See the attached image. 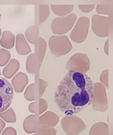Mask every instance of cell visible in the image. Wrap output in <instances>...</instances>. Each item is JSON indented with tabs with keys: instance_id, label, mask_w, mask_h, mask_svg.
I'll return each instance as SVG.
<instances>
[{
	"instance_id": "6da1fadb",
	"label": "cell",
	"mask_w": 113,
	"mask_h": 135,
	"mask_svg": "<svg viewBox=\"0 0 113 135\" xmlns=\"http://www.w3.org/2000/svg\"><path fill=\"white\" fill-rule=\"evenodd\" d=\"M93 93V83L88 75L68 72L56 90L54 101L62 113L73 115L90 105Z\"/></svg>"
},
{
	"instance_id": "7a4b0ae2",
	"label": "cell",
	"mask_w": 113,
	"mask_h": 135,
	"mask_svg": "<svg viewBox=\"0 0 113 135\" xmlns=\"http://www.w3.org/2000/svg\"><path fill=\"white\" fill-rule=\"evenodd\" d=\"M49 47L51 53L56 57L64 56L70 52L73 46L66 35H53L49 40Z\"/></svg>"
},
{
	"instance_id": "3957f363",
	"label": "cell",
	"mask_w": 113,
	"mask_h": 135,
	"mask_svg": "<svg viewBox=\"0 0 113 135\" xmlns=\"http://www.w3.org/2000/svg\"><path fill=\"white\" fill-rule=\"evenodd\" d=\"M90 68V61L85 54L77 53L71 56L67 62L66 69L68 72L86 74Z\"/></svg>"
},
{
	"instance_id": "277c9868",
	"label": "cell",
	"mask_w": 113,
	"mask_h": 135,
	"mask_svg": "<svg viewBox=\"0 0 113 135\" xmlns=\"http://www.w3.org/2000/svg\"><path fill=\"white\" fill-rule=\"evenodd\" d=\"M91 104L94 111L103 113L108 109V101L106 88L101 83L98 82L93 84V97Z\"/></svg>"
},
{
	"instance_id": "5b68a950",
	"label": "cell",
	"mask_w": 113,
	"mask_h": 135,
	"mask_svg": "<svg viewBox=\"0 0 113 135\" xmlns=\"http://www.w3.org/2000/svg\"><path fill=\"white\" fill-rule=\"evenodd\" d=\"M61 126L67 135H78L86 128L84 122L75 115H67L61 120Z\"/></svg>"
},
{
	"instance_id": "8992f818",
	"label": "cell",
	"mask_w": 113,
	"mask_h": 135,
	"mask_svg": "<svg viewBox=\"0 0 113 135\" xmlns=\"http://www.w3.org/2000/svg\"><path fill=\"white\" fill-rule=\"evenodd\" d=\"M77 19V15L74 13L61 18H55L51 24L53 33L57 35H62L68 33L74 26Z\"/></svg>"
},
{
	"instance_id": "52a82bcc",
	"label": "cell",
	"mask_w": 113,
	"mask_h": 135,
	"mask_svg": "<svg viewBox=\"0 0 113 135\" xmlns=\"http://www.w3.org/2000/svg\"><path fill=\"white\" fill-rule=\"evenodd\" d=\"M89 24L88 18L85 16L80 17L70 35L71 41L77 43L84 42L88 36Z\"/></svg>"
},
{
	"instance_id": "ba28073f",
	"label": "cell",
	"mask_w": 113,
	"mask_h": 135,
	"mask_svg": "<svg viewBox=\"0 0 113 135\" xmlns=\"http://www.w3.org/2000/svg\"><path fill=\"white\" fill-rule=\"evenodd\" d=\"M13 95V89L10 83L6 79L0 77V113L10 106Z\"/></svg>"
},
{
	"instance_id": "9c48e42d",
	"label": "cell",
	"mask_w": 113,
	"mask_h": 135,
	"mask_svg": "<svg viewBox=\"0 0 113 135\" xmlns=\"http://www.w3.org/2000/svg\"><path fill=\"white\" fill-rule=\"evenodd\" d=\"M108 17L95 15L92 19V28L93 33L98 37H105L109 35Z\"/></svg>"
},
{
	"instance_id": "30bf717a",
	"label": "cell",
	"mask_w": 113,
	"mask_h": 135,
	"mask_svg": "<svg viewBox=\"0 0 113 135\" xmlns=\"http://www.w3.org/2000/svg\"><path fill=\"white\" fill-rule=\"evenodd\" d=\"M59 121V117L58 115L52 111H47L39 117V128H53L58 124Z\"/></svg>"
},
{
	"instance_id": "8fae6325",
	"label": "cell",
	"mask_w": 113,
	"mask_h": 135,
	"mask_svg": "<svg viewBox=\"0 0 113 135\" xmlns=\"http://www.w3.org/2000/svg\"><path fill=\"white\" fill-rule=\"evenodd\" d=\"M28 82L27 75L24 73L20 72L13 78L12 83L15 91L17 93H21L23 91Z\"/></svg>"
},
{
	"instance_id": "7c38bea8",
	"label": "cell",
	"mask_w": 113,
	"mask_h": 135,
	"mask_svg": "<svg viewBox=\"0 0 113 135\" xmlns=\"http://www.w3.org/2000/svg\"><path fill=\"white\" fill-rule=\"evenodd\" d=\"M15 48L17 53L21 55H27L31 52L30 46L22 34L16 35Z\"/></svg>"
},
{
	"instance_id": "4fadbf2b",
	"label": "cell",
	"mask_w": 113,
	"mask_h": 135,
	"mask_svg": "<svg viewBox=\"0 0 113 135\" xmlns=\"http://www.w3.org/2000/svg\"><path fill=\"white\" fill-rule=\"evenodd\" d=\"M20 63L18 60L11 59L7 66L2 71L3 76L6 79L12 78L19 69Z\"/></svg>"
},
{
	"instance_id": "5bb4252c",
	"label": "cell",
	"mask_w": 113,
	"mask_h": 135,
	"mask_svg": "<svg viewBox=\"0 0 113 135\" xmlns=\"http://www.w3.org/2000/svg\"><path fill=\"white\" fill-rule=\"evenodd\" d=\"M89 135H109V127L105 122H98L91 127Z\"/></svg>"
},
{
	"instance_id": "9a60e30c",
	"label": "cell",
	"mask_w": 113,
	"mask_h": 135,
	"mask_svg": "<svg viewBox=\"0 0 113 135\" xmlns=\"http://www.w3.org/2000/svg\"><path fill=\"white\" fill-rule=\"evenodd\" d=\"M15 37L14 34L9 31H5L3 32L0 40V45L6 49H12L15 45Z\"/></svg>"
},
{
	"instance_id": "2e32d148",
	"label": "cell",
	"mask_w": 113,
	"mask_h": 135,
	"mask_svg": "<svg viewBox=\"0 0 113 135\" xmlns=\"http://www.w3.org/2000/svg\"><path fill=\"white\" fill-rule=\"evenodd\" d=\"M74 5H51V8L53 12L59 16H65L73 11Z\"/></svg>"
},
{
	"instance_id": "e0dca14e",
	"label": "cell",
	"mask_w": 113,
	"mask_h": 135,
	"mask_svg": "<svg viewBox=\"0 0 113 135\" xmlns=\"http://www.w3.org/2000/svg\"><path fill=\"white\" fill-rule=\"evenodd\" d=\"M35 116L31 114L24 119L23 127L25 132L27 133H33L35 132Z\"/></svg>"
},
{
	"instance_id": "ac0fdd59",
	"label": "cell",
	"mask_w": 113,
	"mask_h": 135,
	"mask_svg": "<svg viewBox=\"0 0 113 135\" xmlns=\"http://www.w3.org/2000/svg\"><path fill=\"white\" fill-rule=\"evenodd\" d=\"M50 13L49 5H39V25L42 24L47 20Z\"/></svg>"
},
{
	"instance_id": "d6986e66",
	"label": "cell",
	"mask_w": 113,
	"mask_h": 135,
	"mask_svg": "<svg viewBox=\"0 0 113 135\" xmlns=\"http://www.w3.org/2000/svg\"><path fill=\"white\" fill-rule=\"evenodd\" d=\"M0 117L8 123H14L16 121V117L15 112L11 107L5 112L1 113Z\"/></svg>"
},
{
	"instance_id": "ffe728a7",
	"label": "cell",
	"mask_w": 113,
	"mask_h": 135,
	"mask_svg": "<svg viewBox=\"0 0 113 135\" xmlns=\"http://www.w3.org/2000/svg\"><path fill=\"white\" fill-rule=\"evenodd\" d=\"M26 69L28 73L34 74L35 71V55L32 53L30 54L27 57L26 61Z\"/></svg>"
},
{
	"instance_id": "44dd1931",
	"label": "cell",
	"mask_w": 113,
	"mask_h": 135,
	"mask_svg": "<svg viewBox=\"0 0 113 135\" xmlns=\"http://www.w3.org/2000/svg\"><path fill=\"white\" fill-rule=\"evenodd\" d=\"M25 37L28 42L34 45L36 41V32L35 26H31L28 27L25 32Z\"/></svg>"
},
{
	"instance_id": "7402d4cb",
	"label": "cell",
	"mask_w": 113,
	"mask_h": 135,
	"mask_svg": "<svg viewBox=\"0 0 113 135\" xmlns=\"http://www.w3.org/2000/svg\"><path fill=\"white\" fill-rule=\"evenodd\" d=\"M47 48V43L46 40L42 37H39V68L43 62Z\"/></svg>"
},
{
	"instance_id": "603a6c76",
	"label": "cell",
	"mask_w": 113,
	"mask_h": 135,
	"mask_svg": "<svg viewBox=\"0 0 113 135\" xmlns=\"http://www.w3.org/2000/svg\"><path fill=\"white\" fill-rule=\"evenodd\" d=\"M25 98L28 101H34L35 99V84H31L26 89L24 94Z\"/></svg>"
},
{
	"instance_id": "cb8c5ba5",
	"label": "cell",
	"mask_w": 113,
	"mask_h": 135,
	"mask_svg": "<svg viewBox=\"0 0 113 135\" xmlns=\"http://www.w3.org/2000/svg\"><path fill=\"white\" fill-rule=\"evenodd\" d=\"M11 53L9 51L4 49H0V66L6 65L11 58Z\"/></svg>"
},
{
	"instance_id": "d4e9b609",
	"label": "cell",
	"mask_w": 113,
	"mask_h": 135,
	"mask_svg": "<svg viewBox=\"0 0 113 135\" xmlns=\"http://www.w3.org/2000/svg\"><path fill=\"white\" fill-rule=\"evenodd\" d=\"M96 11L100 15H108L109 7L108 4H99L97 5Z\"/></svg>"
},
{
	"instance_id": "484cf974",
	"label": "cell",
	"mask_w": 113,
	"mask_h": 135,
	"mask_svg": "<svg viewBox=\"0 0 113 135\" xmlns=\"http://www.w3.org/2000/svg\"><path fill=\"white\" fill-rule=\"evenodd\" d=\"M100 80L105 87L108 88V70L106 69L101 73L100 76Z\"/></svg>"
},
{
	"instance_id": "4316f807",
	"label": "cell",
	"mask_w": 113,
	"mask_h": 135,
	"mask_svg": "<svg viewBox=\"0 0 113 135\" xmlns=\"http://www.w3.org/2000/svg\"><path fill=\"white\" fill-rule=\"evenodd\" d=\"M57 131L53 128H39V135H56Z\"/></svg>"
},
{
	"instance_id": "83f0119b",
	"label": "cell",
	"mask_w": 113,
	"mask_h": 135,
	"mask_svg": "<svg viewBox=\"0 0 113 135\" xmlns=\"http://www.w3.org/2000/svg\"><path fill=\"white\" fill-rule=\"evenodd\" d=\"M48 86V82L42 79H39V97H42Z\"/></svg>"
},
{
	"instance_id": "f1b7e54d",
	"label": "cell",
	"mask_w": 113,
	"mask_h": 135,
	"mask_svg": "<svg viewBox=\"0 0 113 135\" xmlns=\"http://www.w3.org/2000/svg\"><path fill=\"white\" fill-rule=\"evenodd\" d=\"M48 106V103L44 99H39V114H42L47 109Z\"/></svg>"
},
{
	"instance_id": "f546056e",
	"label": "cell",
	"mask_w": 113,
	"mask_h": 135,
	"mask_svg": "<svg viewBox=\"0 0 113 135\" xmlns=\"http://www.w3.org/2000/svg\"><path fill=\"white\" fill-rule=\"evenodd\" d=\"M78 8L81 11L84 13H89L93 11L95 5H78Z\"/></svg>"
},
{
	"instance_id": "4dcf8cb0",
	"label": "cell",
	"mask_w": 113,
	"mask_h": 135,
	"mask_svg": "<svg viewBox=\"0 0 113 135\" xmlns=\"http://www.w3.org/2000/svg\"><path fill=\"white\" fill-rule=\"evenodd\" d=\"M2 135H16V130L13 127H7L4 130Z\"/></svg>"
},
{
	"instance_id": "1f68e13d",
	"label": "cell",
	"mask_w": 113,
	"mask_h": 135,
	"mask_svg": "<svg viewBox=\"0 0 113 135\" xmlns=\"http://www.w3.org/2000/svg\"><path fill=\"white\" fill-rule=\"evenodd\" d=\"M29 111L32 113H35V103L32 102L29 105L28 107Z\"/></svg>"
},
{
	"instance_id": "d6a6232c",
	"label": "cell",
	"mask_w": 113,
	"mask_h": 135,
	"mask_svg": "<svg viewBox=\"0 0 113 135\" xmlns=\"http://www.w3.org/2000/svg\"><path fill=\"white\" fill-rule=\"evenodd\" d=\"M104 52H105L106 55L108 56V39L106 41L105 44H104Z\"/></svg>"
},
{
	"instance_id": "836d02e7",
	"label": "cell",
	"mask_w": 113,
	"mask_h": 135,
	"mask_svg": "<svg viewBox=\"0 0 113 135\" xmlns=\"http://www.w3.org/2000/svg\"><path fill=\"white\" fill-rule=\"evenodd\" d=\"M5 123L2 119H0V134L2 132V130L5 126Z\"/></svg>"
},
{
	"instance_id": "e575fe53",
	"label": "cell",
	"mask_w": 113,
	"mask_h": 135,
	"mask_svg": "<svg viewBox=\"0 0 113 135\" xmlns=\"http://www.w3.org/2000/svg\"><path fill=\"white\" fill-rule=\"evenodd\" d=\"M1 28H0V37H1Z\"/></svg>"
},
{
	"instance_id": "d590c367",
	"label": "cell",
	"mask_w": 113,
	"mask_h": 135,
	"mask_svg": "<svg viewBox=\"0 0 113 135\" xmlns=\"http://www.w3.org/2000/svg\"><path fill=\"white\" fill-rule=\"evenodd\" d=\"M0 75H2V73L1 72V69H0Z\"/></svg>"
},
{
	"instance_id": "8d00e7d4",
	"label": "cell",
	"mask_w": 113,
	"mask_h": 135,
	"mask_svg": "<svg viewBox=\"0 0 113 135\" xmlns=\"http://www.w3.org/2000/svg\"><path fill=\"white\" fill-rule=\"evenodd\" d=\"M1 14H0V20H1Z\"/></svg>"
},
{
	"instance_id": "74e56055",
	"label": "cell",
	"mask_w": 113,
	"mask_h": 135,
	"mask_svg": "<svg viewBox=\"0 0 113 135\" xmlns=\"http://www.w3.org/2000/svg\"></svg>"
}]
</instances>
